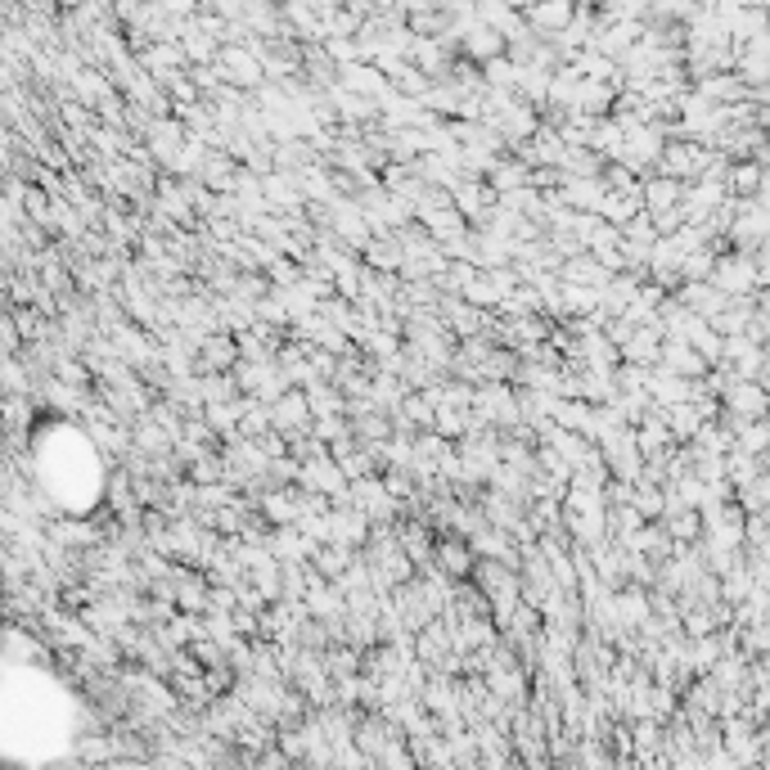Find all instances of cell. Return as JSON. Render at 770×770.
I'll use <instances>...</instances> for the list:
<instances>
[{
  "mask_svg": "<svg viewBox=\"0 0 770 770\" xmlns=\"http://www.w3.org/2000/svg\"><path fill=\"white\" fill-rule=\"evenodd\" d=\"M464 50H469L473 59H482V64H487V59H496L500 50H505V32H496V28H487V23H473L469 32H464Z\"/></svg>",
  "mask_w": 770,
  "mask_h": 770,
  "instance_id": "2",
  "label": "cell"
},
{
  "mask_svg": "<svg viewBox=\"0 0 770 770\" xmlns=\"http://www.w3.org/2000/svg\"><path fill=\"white\" fill-rule=\"evenodd\" d=\"M437 563H442L451 577H464V572L473 568V550H464L460 541H442V550H437Z\"/></svg>",
  "mask_w": 770,
  "mask_h": 770,
  "instance_id": "4",
  "label": "cell"
},
{
  "mask_svg": "<svg viewBox=\"0 0 770 770\" xmlns=\"http://www.w3.org/2000/svg\"><path fill=\"white\" fill-rule=\"evenodd\" d=\"M221 68H226L230 77H239L244 86H257V82H262V64H257L248 50H221Z\"/></svg>",
  "mask_w": 770,
  "mask_h": 770,
  "instance_id": "3",
  "label": "cell"
},
{
  "mask_svg": "<svg viewBox=\"0 0 770 770\" xmlns=\"http://www.w3.org/2000/svg\"><path fill=\"white\" fill-rule=\"evenodd\" d=\"M514 10H532V5H541V0H509Z\"/></svg>",
  "mask_w": 770,
  "mask_h": 770,
  "instance_id": "7",
  "label": "cell"
},
{
  "mask_svg": "<svg viewBox=\"0 0 770 770\" xmlns=\"http://www.w3.org/2000/svg\"><path fill=\"white\" fill-rule=\"evenodd\" d=\"M271 419H275L280 428H298L302 419H307V401H302L298 392H293V397H280V406H275Z\"/></svg>",
  "mask_w": 770,
  "mask_h": 770,
  "instance_id": "6",
  "label": "cell"
},
{
  "mask_svg": "<svg viewBox=\"0 0 770 770\" xmlns=\"http://www.w3.org/2000/svg\"><path fill=\"white\" fill-rule=\"evenodd\" d=\"M343 82L356 95H383V73H374V68H343Z\"/></svg>",
  "mask_w": 770,
  "mask_h": 770,
  "instance_id": "5",
  "label": "cell"
},
{
  "mask_svg": "<svg viewBox=\"0 0 770 770\" xmlns=\"http://www.w3.org/2000/svg\"><path fill=\"white\" fill-rule=\"evenodd\" d=\"M572 14H577V5H572V0H541V5H532V10H527V28L545 32V37H559V32L572 23Z\"/></svg>",
  "mask_w": 770,
  "mask_h": 770,
  "instance_id": "1",
  "label": "cell"
}]
</instances>
